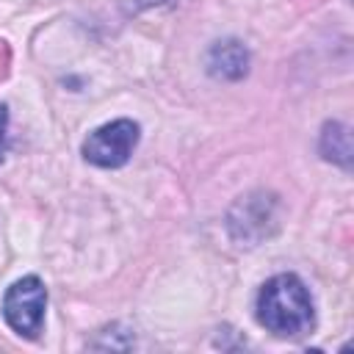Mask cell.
I'll use <instances>...</instances> for the list:
<instances>
[{
	"label": "cell",
	"mask_w": 354,
	"mask_h": 354,
	"mask_svg": "<svg viewBox=\"0 0 354 354\" xmlns=\"http://www.w3.org/2000/svg\"><path fill=\"white\" fill-rule=\"evenodd\" d=\"M315 310L307 285L296 274L271 277L257 293V321L277 337H299L313 326Z\"/></svg>",
	"instance_id": "1"
},
{
	"label": "cell",
	"mask_w": 354,
	"mask_h": 354,
	"mask_svg": "<svg viewBox=\"0 0 354 354\" xmlns=\"http://www.w3.org/2000/svg\"><path fill=\"white\" fill-rule=\"evenodd\" d=\"M44 307H47V288L33 274L17 279L3 296V318H6V324L17 335H22L28 340L39 337L41 324H44Z\"/></svg>",
	"instance_id": "2"
},
{
	"label": "cell",
	"mask_w": 354,
	"mask_h": 354,
	"mask_svg": "<svg viewBox=\"0 0 354 354\" xmlns=\"http://www.w3.org/2000/svg\"><path fill=\"white\" fill-rule=\"evenodd\" d=\"M138 144V124L133 119H113L88 133L83 141V158L100 169H119L130 160Z\"/></svg>",
	"instance_id": "3"
},
{
	"label": "cell",
	"mask_w": 354,
	"mask_h": 354,
	"mask_svg": "<svg viewBox=\"0 0 354 354\" xmlns=\"http://www.w3.org/2000/svg\"><path fill=\"white\" fill-rule=\"evenodd\" d=\"M207 69L213 77H224V80H238L246 75L249 69V53L241 41L235 39H227V41H218L210 47V55H207Z\"/></svg>",
	"instance_id": "4"
},
{
	"label": "cell",
	"mask_w": 354,
	"mask_h": 354,
	"mask_svg": "<svg viewBox=\"0 0 354 354\" xmlns=\"http://www.w3.org/2000/svg\"><path fill=\"white\" fill-rule=\"evenodd\" d=\"M321 155L332 163H340L343 169L351 166V133L340 122H326L321 133Z\"/></svg>",
	"instance_id": "5"
},
{
	"label": "cell",
	"mask_w": 354,
	"mask_h": 354,
	"mask_svg": "<svg viewBox=\"0 0 354 354\" xmlns=\"http://www.w3.org/2000/svg\"><path fill=\"white\" fill-rule=\"evenodd\" d=\"M6 147H8V108L0 105V163H3Z\"/></svg>",
	"instance_id": "6"
}]
</instances>
